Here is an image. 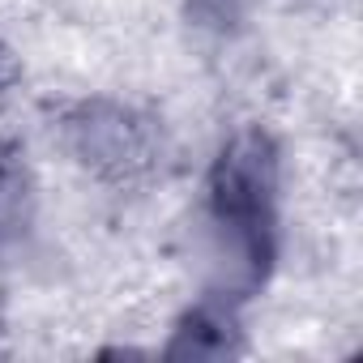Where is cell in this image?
<instances>
[{
    "mask_svg": "<svg viewBox=\"0 0 363 363\" xmlns=\"http://www.w3.org/2000/svg\"><path fill=\"white\" fill-rule=\"evenodd\" d=\"M278 223V150L248 128L223 145L206 184V227L218 295H248L274 261Z\"/></svg>",
    "mask_w": 363,
    "mask_h": 363,
    "instance_id": "obj_1",
    "label": "cell"
},
{
    "mask_svg": "<svg viewBox=\"0 0 363 363\" xmlns=\"http://www.w3.org/2000/svg\"><path fill=\"white\" fill-rule=\"evenodd\" d=\"M65 141L77 154V162L107 184H141L162 162L158 124L111 99H90L73 107L65 120Z\"/></svg>",
    "mask_w": 363,
    "mask_h": 363,
    "instance_id": "obj_2",
    "label": "cell"
},
{
    "mask_svg": "<svg viewBox=\"0 0 363 363\" xmlns=\"http://www.w3.org/2000/svg\"><path fill=\"white\" fill-rule=\"evenodd\" d=\"M240 350V329L223 303H201L189 312L175 329L171 354H193V359H227Z\"/></svg>",
    "mask_w": 363,
    "mask_h": 363,
    "instance_id": "obj_3",
    "label": "cell"
},
{
    "mask_svg": "<svg viewBox=\"0 0 363 363\" xmlns=\"http://www.w3.org/2000/svg\"><path fill=\"white\" fill-rule=\"evenodd\" d=\"M30 218V171L18 145H0V244L13 240Z\"/></svg>",
    "mask_w": 363,
    "mask_h": 363,
    "instance_id": "obj_4",
    "label": "cell"
},
{
    "mask_svg": "<svg viewBox=\"0 0 363 363\" xmlns=\"http://www.w3.org/2000/svg\"><path fill=\"white\" fill-rule=\"evenodd\" d=\"M13 77H18V60H13V52L5 43H0V94L13 86Z\"/></svg>",
    "mask_w": 363,
    "mask_h": 363,
    "instance_id": "obj_5",
    "label": "cell"
}]
</instances>
